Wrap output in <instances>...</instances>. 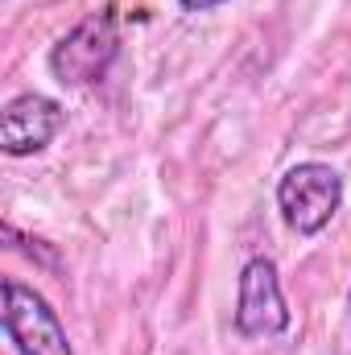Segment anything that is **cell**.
I'll return each instance as SVG.
<instances>
[{
	"label": "cell",
	"instance_id": "3957f363",
	"mask_svg": "<svg viewBox=\"0 0 351 355\" xmlns=\"http://www.w3.org/2000/svg\"><path fill=\"white\" fill-rule=\"evenodd\" d=\"M0 318L17 355H75L67 327L58 322L54 306L33 285H21L12 277L0 281Z\"/></svg>",
	"mask_w": 351,
	"mask_h": 355
},
{
	"label": "cell",
	"instance_id": "277c9868",
	"mask_svg": "<svg viewBox=\"0 0 351 355\" xmlns=\"http://www.w3.org/2000/svg\"><path fill=\"white\" fill-rule=\"evenodd\" d=\"M236 331L244 339H273L289 331V306L281 293V277L268 257H252L240 268V293H236Z\"/></svg>",
	"mask_w": 351,
	"mask_h": 355
},
{
	"label": "cell",
	"instance_id": "5b68a950",
	"mask_svg": "<svg viewBox=\"0 0 351 355\" xmlns=\"http://www.w3.org/2000/svg\"><path fill=\"white\" fill-rule=\"evenodd\" d=\"M67 124V112L58 99L42 91H21L4 103L0 112V149L8 157H29L42 153Z\"/></svg>",
	"mask_w": 351,
	"mask_h": 355
},
{
	"label": "cell",
	"instance_id": "8992f818",
	"mask_svg": "<svg viewBox=\"0 0 351 355\" xmlns=\"http://www.w3.org/2000/svg\"><path fill=\"white\" fill-rule=\"evenodd\" d=\"M186 12H211V8H219L223 0H178Z\"/></svg>",
	"mask_w": 351,
	"mask_h": 355
},
{
	"label": "cell",
	"instance_id": "52a82bcc",
	"mask_svg": "<svg viewBox=\"0 0 351 355\" xmlns=\"http://www.w3.org/2000/svg\"><path fill=\"white\" fill-rule=\"evenodd\" d=\"M348 306H351V293H348Z\"/></svg>",
	"mask_w": 351,
	"mask_h": 355
},
{
	"label": "cell",
	"instance_id": "7a4b0ae2",
	"mask_svg": "<svg viewBox=\"0 0 351 355\" xmlns=\"http://www.w3.org/2000/svg\"><path fill=\"white\" fill-rule=\"evenodd\" d=\"M116 58H120V17H116V8H103L54 42L50 71L67 87H91V83L108 79Z\"/></svg>",
	"mask_w": 351,
	"mask_h": 355
},
{
	"label": "cell",
	"instance_id": "6da1fadb",
	"mask_svg": "<svg viewBox=\"0 0 351 355\" xmlns=\"http://www.w3.org/2000/svg\"><path fill=\"white\" fill-rule=\"evenodd\" d=\"M277 207L289 232L318 236L343 207V174L327 162H298L277 182Z\"/></svg>",
	"mask_w": 351,
	"mask_h": 355
}]
</instances>
